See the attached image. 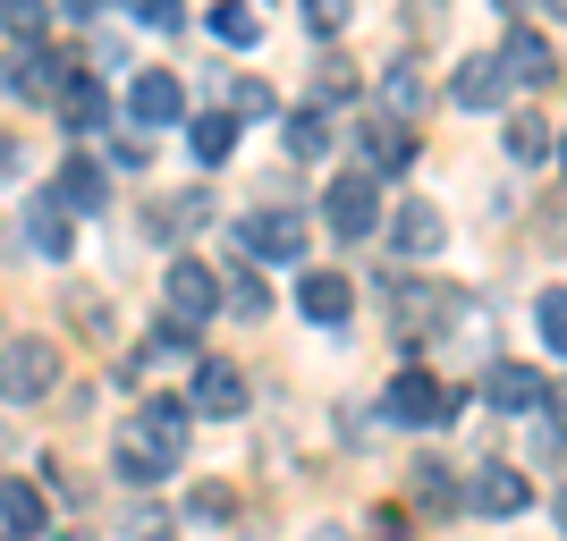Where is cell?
Segmentation results:
<instances>
[{
  "label": "cell",
  "mask_w": 567,
  "mask_h": 541,
  "mask_svg": "<svg viewBox=\"0 0 567 541\" xmlns=\"http://www.w3.org/2000/svg\"><path fill=\"white\" fill-rule=\"evenodd\" d=\"M306 246H313L306 212H255L246 220V254H262V262H306Z\"/></svg>",
  "instance_id": "9c48e42d"
},
{
  "label": "cell",
  "mask_w": 567,
  "mask_h": 541,
  "mask_svg": "<svg viewBox=\"0 0 567 541\" xmlns=\"http://www.w3.org/2000/svg\"><path fill=\"white\" fill-rule=\"evenodd\" d=\"M306 25L313 34H339V25H348V0H306Z\"/></svg>",
  "instance_id": "f546056e"
},
{
  "label": "cell",
  "mask_w": 567,
  "mask_h": 541,
  "mask_svg": "<svg viewBox=\"0 0 567 541\" xmlns=\"http://www.w3.org/2000/svg\"><path fill=\"white\" fill-rule=\"evenodd\" d=\"M69 85V60H51L43 43H18V60H9V94H34V102H51Z\"/></svg>",
  "instance_id": "5bb4252c"
},
{
  "label": "cell",
  "mask_w": 567,
  "mask_h": 541,
  "mask_svg": "<svg viewBox=\"0 0 567 541\" xmlns=\"http://www.w3.org/2000/svg\"><path fill=\"white\" fill-rule=\"evenodd\" d=\"M60 9H69V18H102V9H111V0H60Z\"/></svg>",
  "instance_id": "d590c367"
},
{
  "label": "cell",
  "mask_w": 567,
  "mask_h": 541,
  "mask_svg": "<svg viewBox=\"0 0 567 541\" xmlns=\"http://www.w3.org/2000/svg\"><path fill=\"white\" fill-rule=\"evenodd\" d=\"M450 102H457V111H499V102H508V76H499L492 51H483V60H466V69L450 76Z\"/></svg>",
  "instance_id": "9a60e30c"
},
{
  "label": "cell",
  "mask_w": 567,
  "mask_h": 541,
  "mask_svg": "<svg viewBox=\"0 0 567 541\" xmlns=\"http://www.w3.org/2000/svg\"><path fill=\"white\" fill-rule=\"evenodd\" d=\"M415 491H424L432 508H450V499H457V482H450V466H441V457H424V466H415Z\"/></svg>",
  "instance_id": "83f0119b"
},
{
  "label": "cell",
  "mask_w": 567,
  "mask_h": 541,
  "mask_svg": "<svg viewBox=\"0 0 567 541\" xmlns=\"http://www.w3.org/2000/svg\"><path fill=\"white\" fill-rule=\"evenodd\" d=\"M508 153L543 169V162H550V118H508Z\"/></svg>",
  "instance_id": "d4e9b609"
},
{
  "label": "cell",
  "mask_w": 567,
  "mask_h": 541,
  "mask_svg": "<svg viewBox=\"0 0 567 541\" xmlns=\"http://www.w3.org/2000/svg\"><path fill=\"white\" fill-rule=\"evenodd\" d=\"M499 76H508V85H550V76H559V51H550V34L517 25V34H508V51H499Z\"/></svg>",
  "instance_id": "8fae6325"
},
{
  "label": "cell",
  "mask_w": 567,
  "mask_h": 541,
  "mask_svg": "<svg viewBox=\"0 0 567 541\" xmlns=\"http://www.w3.org/2000/svg\"><path fill=\"white\" fill-rule=\"evenodd\" d=\"M178 406H187V415H213V424H229V415H246V373H237V364H220V355H204Z\"/></svg>",
  "instance_id": "52a82bcc"
},
{
  "label": "cell",
  "mask_w": 567,
  "mask_h": 541,
  "mask_svg": "<svg viewBox=\"0 0 567 541\" xmlns=\"http://www.w3.org/2000/svg\"><path fill=\"white\" fill-rule=\"evenodd\" d=\"M466 508H474V517H525V508H534V474L483 466V474L466 482Z\"/></svg>",
  "instance_id": "ba28073f"
},
{
  "label": "cell",
  "mask_w": 567,
  "mask_h": 541,
  "mask_svg": "<svg viewBox=\"0 0 567 541\" xmlns=\"http://www.w3.org/2000/svg\"><path fill=\"white\" fill-rule=\"evenodd\" d=\"M187 431H195V415H187L178 398H144L136 415H127V431H118V474H127L136 491L169 482V474H178V457H187Z\"/></svg>",
  "instance_id": "6da1fadb"
},
{
  "label": "cell",
  "mask_w": 567,
  "mask_h": 541,
  "mask_svg": "<svg viewBox=\"0 0 567 541\" xmlns=\"http://www.w3.org/2000/svg\"><path fill=\"white\" fill-rule=\"evenodd\" d=\"M60 541H85V533H60Z\"/></svg>",
  "instance_id": "8d00e7d4"
},
{
  "label": "cell",
  "mask_w": 567,
  "mask_h": 541,
  "mask_svg": "<svg viewBox=\"0 0 567 541\" xmlns=\"http://www.w3.org/2000/svg\"><path fill=\"white\" fill-rule=\"evenodd\" d=\"M381 111L399 118V127H406L415 111H424V76L406 69V60H399V69H381Z\"/></svg>",
  "instance_id": "603a6c76"
},
{
  "label": "cell",
  "mask_w": 567,
  "mask_h": 541,
  "mask_svg": "<svg viewBox=\"0 0 567 541\" xmlns=\"http://www.w3.org/2000/svg\"><path fill=\"white\" fill-rule=\"evenodd\" d=\"M127 111L144 118V127H169V118H187V85L169 69H136V85H127Z\"/></svg>",
  "instance_id": "30bf717a"
},
{
  "label": "cell",
  "mask_w": 567,
  "mask_h": 541,
  "mask_svg": "<svg viewBox=\"0 0 567 541\" xmlns=\"http://www.w3.org/2000/svg\"><path fill=\"white\" fill-rule=\"evenodd\" d=\"M229 305H237V313H271V288H262V280H237Z\"/></svg>",
  "instance_id": "836d02e7"
},
{
  "label": "cell",
  "mask_w": 567,
  "mask_h": 541,
  "mask_svg": "<svg viewBox=\"0 0 567 541\" xmlns=\"http://www.w3.org/2000/svg\"><path fill=\"white\" fill-rule=\"evenodd\" d=\"M288 153H297V162H322V153H331V111H322V102H306V111L288 118Z\"/></svg>",
  "instance_id": "7402d4cb"
},
{
  "label": "cell",
  "mask_w": 567,
  "mask_h": 541,
  "mask_svg": "<svg viewBox=\"0 0 567 541\" xmlns=\"http://www.w3.org/2000/svg\"><path fill=\"white\" fill-rule=\"evenodd\" d=\"M25 237H34V254H51V262H69V254H76V220L60 212L51 195L34 204V212H25Z\"/></svg>",
  "instance_id": "d6986e66"
},
{
  "label": "cell",
  "mask_w": 567,
  "mask_h": 541,
  "mask_svg": "<svg viewBox=\"0 0 567 541\" xmlns=\"http://www.w3.org/2000/svg\"><path fill=\"white\" fill-rule=\"evenodd\" d=\"M51 204H60V212H102V204H111V178H102L94 162H60V178H51Z\"/></svg>",
  "instance_id": "2e32d148"
},
{
  "label": "cell",
  "mask_w": 567,
  "mask_h": 541,
  "mask_svg": "<svg viewBox=\"0 0 567 541\" xmlns=\"http://www.w3.org/2000/svg\"><path fill=\"white\" fill-rule=\"evenodd\" d=\"M457 406H466V398H450L424 364H406V373L390 381V406H381V415H390V424H406V431H432V424H450Z\"/></svg>",
  "instance_id": "3957f363"
},
{
  "label": "cell",
  "mask_w": 567,
  "mask_h": 541,
  "mask_svg": "<svg viewBox=\"0 0 567 541\" xmlns=\"http://www.w3.org/2000/svg\"><path fill=\"white\" fill-rule=\"evenodd\" d=\"M390 246H399V254H441V246H450L441 204H399V212H390Z\"/></svg>",
  "instance_id": "4fadbf2b"
},
{
  "label": "cell",
  "mask_w": 567,
  "mask_h": 541,
  "mask_svg": "<svg viewBox=\"0 0 567 541\" xmlns=\"http://www.w3.org/2000/svg\"><path fill=\"white\" fill-rule=\"evenodd\" d=\"M60 127H76V136H94L102 127V111H111V102H102V85H85V76H69V85H60Z\"/></svg>",
  "instance_id": "ffe728a7"
},
{
  "label": "cell",
  "mask_w": 567,
  "mask_h": 541,
  "mask_svg": "<svg viewBox=\"0 0 567 541\" xmlns=\"http://www.w3.org/2000/svg\"><path fill=\"white\" fill-rule=\"evenodd\" d=\"M483 398H492L499 415H559V381L534 373V364H492V373H483Z\"/></svg>",
  "instance_id": "277c9868"
},
{
  "label": "cell",
  "mask_w": 567,
  "mask_h": 541,
  "mask_svg": "<svg viewBox=\"0 0 567 541\" xmlns=\"http://www.w3.org/2000/svg\"><path fill=\"white\" fill-rule=\"evenodd\" d=\"M0 25L18 34V43H43V25H51V9L43 0H0Z\"/></svg>",
  "instance_id": "484cf974"
},
{
  "label": "cell",
  "mask_w": 567,
  "mask_h": 541,
  "mask_svg": "<svg viewBox=\"0 0 567 541\" xmlns=\"http://www.w3.org/2000/svg\"><path fill=\"white\" fill-rule=\"evenodd\" d=\"M162 296H169V322H213L220 313V271L213 262H195V254H178L169 262V280H162Z\"/></svg>",
  "instance_id": "8992f818"
},
{
  "label": "cell",
  "mask_w": 567,
  "mask_h": 541,
  "mask_svg": "<svg viewBox=\"0 0 567 541\" xmlns=\"http://www.w3.org/2000/svg\"><path fill=\"white\" fill-rule=\"evenodd\" d=\"M355 94V76H348V60H331V69H322V102H348Z\"/></svg>",
  "instance_id": "e575fe53"
},
{
  "label": "cell",
  "mask_w": 567,
  "mask_h": 541,
  "mask_svg": "<svg viewBox=\"0 0 567 541\" xmlns=\"http://www.w3.org/2000/svg\"><path fill=\"white\" fill-rule=\"evenodd\" d=\"M415 162V127H399V118H381V127H364V178H390V169Z\"/></svg>",
  "instance_id": "e0dca14e"
},
{
  "label": "cell",
  "mask_w": 567,
  "mask_h": 541,
  "mask_svg": "<svg viewBox=\"0 0 567 541\" xmlns=\"http://www.w3.org/2000/svg\"><path fill=\"white\" fill-rule=\"evenodd\" d=\"M297 305H306V322H313V330H339V322L355 313V288H348V271H306Z\"/></svg>",
  "instance_id": "7c38bea8"
},
{
  "label": "cell",
  "mask_w": 567,
  "mask_h": 541,
  "mask_svg": "<svg viewBox=\"0 0 567 541\" xmlns=\"http://www.w3.org/2000/svg\"><path fill=\"white\" fill-rule=\"evenodd\" d=\"M213 34H220V43H237V51L262 43V9H255V0H220V9H213Z\"/></svg>",
  "instance_id": "cb8c5ba5"
},
{
  "label": "cell",
  "mask_w": 567,
  "mask_h": 541,
  "mask_svg": "<svg viewBox=\"0 0 567 541\" xmlns=\"http://www.w3.org/2000/svg\"><path fill=\"white\" fill-rule=\"evenodd\" d=\"M534 330H543V347H567L559 330H567V296L559 288H543V305H534Z\"/></svg>",
  "instance_id": "4316f807"
},
{
  "label": "cell",
  "mask_w": 567,
  "mask_h": 541,
  "mask_svg": "<svg viewBox=\"0 0 567 541\" xmlns=\"http://www.w3.org/2000/svg\"><path fill=\"white\" fill-rule=\"evenodd\" d=\"M322 212H331V237H373V229H381V178L339 169L331 195H322Z\"/></svg>",
  "instance_id": "5b68a950"
},
{
  "label": "cell",
  "mask_w": 567,
  "mask_h": 541,
  "mask_svg": "<svg viewBox=\"0 0 567 541\" xmlns=\"http://www.w3.org/2000/svg\"><path fill=\"white\" fill-rule=\"evenodd\" d=\"M111 162L118 169H144V162H153V144H144V136H111Z\"/></svg>",
  "instance_id": "d6a6232c"
},
{
  "label": "cell",
  "mask_w": 567,
  "mask_h": 541,
  "mask_svg": "<svg viewBox=\"0 0 567 541\" xmlns=\"http://www.w3.org/2000/svg\"><path fill=\"white\" fill-rule=\"evenodd\" d=\"M187 153H195V162H229V153H237V118L229 111H204L187 127Z\"/></svg>",
  "instance_id": "44dd1931"
},
{
  "label": "cell",
  "mask_w": 567,
  "mask_h": 541,
  "mask_svg": "<svg viewBox=\"0 0 567 541\" xmlns=\"http://www.w3.org/2000/svg\"><path fill=\"white\" fill-rule=\"evenodd\" d=\"M127 541H169V517L162 508H136V517H127Z\"/></svg>",
  "instance_id": "4dcf8cb0"
},
{
  "label": "cell",
  "mask_w": 567,
  "mask_h": 541,
  "mask_svg": "<svg viewBox=\"0 0 567 541\" xmlns=\"http://www.w3.org/2000/svg\"><path fill=\"white\" fill-rule=\"evenodd\" d=\"M237 111H246V118H271L280 102H271V85H255V76H246V85H237Z\"/></svg>",
  "instance_id": "1f68e13d"
},
{
  "label": "cell",
  "mask_w": 567,
  "mask_h": 541,
  "mask_svg": "<svg viewBox=\"0 0 567 541\" xmlns=\"http://www.w3.org/2000/svg\"><path fill=\"white\" fill-rule=\"evenodd\" d=\"M136 25H153V34H178V25H187V9H178V0H136Z\"/></svg>",
  "instance_id": "f1b7e54d"
},
{
  "label": "cell",
  "mask_w": 567,
  "mask_h": 541,
  "mask_svg": "<svg viewBox=\"0 0 567 541\" xmlns=\"http://www.w3.org/2000/svg\"><path fill=\"white\" fill-rule=\"evenodd\" d=\"M43 491H34V482H0V533L9 541H43Z\"/></svg>",
  "instance_id": "ac0fdd59"
},
{
  "label": "cell",
  "mask_w": 567,
  "mask_h": 541,
  "mask_svg": "<svg viewBox=\"0 0 567 541\" xmlns=\"http://www.w3.org/2000/svg\"><path fill=\"white\" fill-rule=\"evenodd\" d=\"M51 389H60V339H9V347H0V398L43 406Z\"/></svg>",
  "instance_id": "7a4b0ae2"
}]
</instances>
